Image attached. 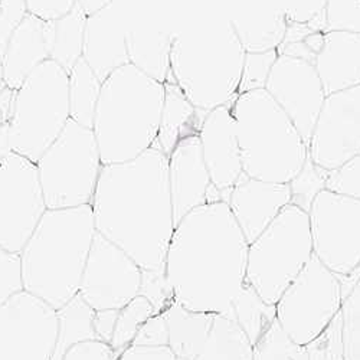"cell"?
<instances>
[{
    "instance_id": "1",
    "label": "cell",
    "mask_w": 360,
    "mask_h": 360,
    "mask_svg": "<svg viewBox=\"0 0 360 360\" xmlns=\"http://www.w3.org/2000/svg\"><path fill=\"white\" fill-rule=\"evenodd\" d=\"M91 207L100 235L141 269H165L176 226L169 158L156 144L133 160L103 165Z\"/></svg>"
},
{
    "instance_id": "2",
    "label": "cell",
    "mask_w": 360,
    "mask_h": 360,
    "mask_svg": "<svg viewBox=\"0 0 360 360\" xmlns=\"http://www.w3.org/2000/svg\"><path fill=\"white\" fill-rule=\"evenodd\" d=\"M248 248L226 202L195 207L176 225L166 255L174 302L233 319V300L247 280Z\"/></svg>"
},
{
    "instance_id": "3",
    "label": "cell",
    "mask_w": 360,
    "mask_h": 360,
    "mask_svg": "<svg viewBox=\"0 0 360 360\" xmlns=\"http://www.w3.org/2000/svg\"><path fill=\"white\" fill-rule=\"evenodd\" d=\"M91 205L48 209L20 252L23 288L55 310L79 292L96 235Z\"/></svg>"
},
{
    "instance_id": "4",
    "label": "cell",
    "mask_w": 360,
    "mask_h": 360,
    "mask_svg": "<svg viewBox=\"0 0 360 360\" xmlns=\"http://www.w3.org/2000/svg\"><path fill=\"white\" fill-rule=\"evenodd\" d=\"M163 103L165 84L131 64L103 81L93 122L103 165L133 160L155 146Z\"/></svg>"
},
{
    "instance_id": "5",
    "label": "cell",
    "mask_w": 360,
    "mask_h": 360,
    "mask_svg": "<svg viewBox=\"0 0 360 360\" xmlns=\"http://www.w3.org/2000/svg\"><path fill=\"white\" fill-rule=\"evenodd\" d=\"M245 55L231 22L196 26L173 35L169 79L209 112L238 97Z\"/></svg>"
},
{
    "instance_id": "6",
    "label": "cell",
    "mask_w": 360,
    "mask_h": 360,
    "mask_svg": "<svg viewBox=\"0 0 360 360\" xmlns=\"http://www.w3.org/2000/svg\"><path fill=\"white\" fill-rule=\"evenodd\" d=\"M244 173L265 182L290 184L303 169L309 147L266 89L239 94L231 103Z\"/></svg>"
},
{
    "instance_id": "7",
    "label": "cell",
    "mask_w": 360,
    "mask_h": 360,
    "mask_svg": "<svg viewBox=\"0 0 360 360\" xmlns=\"http://www.w3.org/2000/svg\"><path fill=\"white\" fill-rule=\"evenodd\" d=\"M70 120V74L48 59L15 89L9 124L12 152L38 163Z\"/></svg>"
},
{
    "instance_id": "8",
    "label": "cell",
    "mask_w": 360,
    "mask_h": 360,
    "mask_svg": "<svg viewBox=\"0 0 360 360\" xmlns=\"http://www.w3.org/2000/svg\"><path fill=\"white\" fill-rule=\"evenodd\" d=\"M313 257L309 212L290 203L248 248L247 281L268 304H277Z\"/></svg>"
},
{
    "instance_id": "9",
    "label": "cell",
    "mask_w": 360,
    "mask_h": 360,
    "mask_svg": "<svg viewBox=\"0 0 360 360\" xmlns=\"http://www.w3.org/2000/svg\"><path fill=\"white\" fill-rule=\"evenodd\" d=\"M37 166L48 209L91 205L103 169L93 129L70 120Z\"/></svg>"
},
{
    "instance_id": "10",
    "label": "cell",
    "mask_w": 360,
    "mask_h": 360,
    "mask_svg": "<svg viewBox=\"0 0 360 360\" xmlns=\"http://www.w3.org/2000/svg\"><path fill=\"white\" fill-rule=\"evenodd\" d=\"M342 303L339 277L313 254L276 304L277 320L295 343L307 346L333 321Z\"/></svg>"
},
{
    "instance_id": "11",
    "label": "cell",
    "mask_w": 360,
    "mask_h": 360,
    "mask_svg": "<svg viewBox=\"0 0 360 360\" xmlns=\"http://www.w3.org/2000/svg\"><path fill=\"white\" fill-rule=\"evenodd\" d=\"M313 254L345 277L360 268V200L321 191L309 211Z\"/></svg>"
},
{
    "instance_id": "12",
    "label": "cell",
    "mask_w": 360,
    "mask_h": 360,
    "mask_svg": "<svg viewBox=\"0 0 360 360\" xmlns=\"http://www.w3.org/2000/svg\"><path fill=\"white\" fill-rule=\"evenodd\" d=\"M46 211L37 163L11 152L0 165V248L20 254Z\"/></svg>"
},
{
    "instance_id": "13",
    "label": "cell",
    "mask_w": 360,
    "mask_h": 360,
    "mask_svg": "<svg viewBox=\"0 0 360 360\" xmlns=\"http://www.w3.org/2000/svg\"><path fill=\"white\" fill-rule=\"evenodd\" d=\"M58 339L56 310L20 291L0 307V360H52Z\"/></svg>"
},
{
    "instance_id": "14",
    "label": "cell",
    "mask_w": 360,
    "mask_h": 360,
    "mask_svg": "<svg viewBox=\"0 0 360 360\" xmlns=\"http://www.w3.org/2000/svg\"><path fill=\"white\" fill-rule=\"evenodd\" d=\"M141 268L122 248L96 232L79 295L94 311L122 310L140 294Z\"/></svg>"
},
{
    "instance_id": "15",
    "label": "cell",
    "mask_w": 360,
    "mask_h": 360,
    "mask_svg": "<svg viewBox=\"0 0 360 360\" xmlns=\"http://www.w3.org/2000/svg\"><path fill=\"white\" fill-rule=\"evenodd\" d=\"M360 155V85L326 96L309 144V156L332 172Z\"/></svg>"
},
{
    "instance_id": "16",
    "label": "cell",
    "mask_w": 360,
    "mask_h": 360,
    "mask_svg": "<svg viewBox=\"0 0 360 360\" xmlns=\"http://www.w3.org/2000/svg\"><path fill=\"white\" fill-rule=\"evenodd\" d=\"M265 89L290 117L309 147L326 100L314 64L280 55L266 79Z\"/></svg>"
},
{
    "instance_id": "17",
    "label": "cell",
    "mask_w": 360,
    "mask_h": 360,
    "mask_svg": "<svg viewBox=\"0 0 360 360\" xmlns=\"http://www.w3.org/2000/svg\"><path fill=\"white\" fill-rule=\"evenodd\" d=\"M199 140L212 185L221 191L222 200L228 203L232 188L244 173L231 104L206 114Z\"/></svg>"
},
{
    "instance_id": "18",
    "label": "cell",
    "mask_w": 360,
    "mask_h": 360,
    "mask_svg": "<svg viewBox=\"0 0 360 360\" xmlns=\"http://www.w3.org/2000/svg\"><path fill=\"white\" fill-rule=\"evenodd\" d=\"M129 29L124 0H112L105 8L86 16L82 58L101 81L129 64Z\"/></svg>"
},
{
    "instance_id": "19",
    "label": "cell",
    "mask_w": 360,
    "mask_h": 360,
    "mask_svg": "<svg viewBox=\"0 0 360 360\" xmlns=\"http://www.w3.org/2000/svg\"><path fill=\"white\" fill-rule=\"evenodd\" d=\"M290 203L288 184L265 182L245 173L238 179L228 198L231 212L248 244H252Z\"/></svg>"
},
{
    "instance_id": "20",
    "label": "cell",
    "mask_w": 360,
    "mask_h": 360,
    "mask_svg": "<svg viewBox=\"0 0 360 360\" xmlns=\"http://www.w3.org/2000/svg\"><path fill=\"white\" fill-rule=\"evenodd\" d=\"M169 186L174 226L195 207L206 203L212 180L198 134L180 140L169 155Z\"/></svg>"
},
{
    "instance_id": "21",
    "label": "cell",
    "mask_w": 360,
    "mask_h": 360,
    "mask_svg": "<svg viewBox=\"0 0 360 360\" xmlns=\"http://www.w3.org/2000/svg\"><path fill=\"white\" fill-rule=\"evenodd\" d=\"M48 59L45 22L26 13L9 37L2 53V68L6 86L15 91Z\"/></svg>"
},
{
    "instance_id": "22",
    "label": "cell",
    "mask_w": 360,
    "mask_h": 360,
    "mask_svg": "<svg viewBox=\"0 0 360 360\" xmlns=\"http://www.w3.org/2000/svg\"><path fill=\"white\" fill-rule=\"evenodd\" d=\"M314 67L326 96L360 85V34L326 32Z\"/></svg>"
},
{
    "instance_id": "23",
    "label": "cell",
    "mask_w": 360,
    "mask_h": 360,
    "mask_svg": "<svg viewBox=\"0 0 360 360\" xmlns=\"http://www.w3.org/2000/svg\"><path fill=\"white\" fill-rule=\"evenodd\" d=\"M206 111L196 108L172 79L165 82V103L156 146L169 158L176 144L189 136H199Z\"/></svg>"
},
{
    "instance_id": "24",
    "label": "cell",
    "mask_w": 360,
    "mask_h": 360,
    "mask_svg": "<svg viewBox=\"0 0 360 360\" xmlns=\"http://www.w3.org/2000/svg\"><path fill=\"white\" fill-rule=\"evenodd\" d=\"M173 35L153 26H134L127 34L129 64L162 84L170 77Z\"/></svg>"
},
{
    "instance_id": "25",
    "label": "cell",
    "mask_w": 360,
    "mask_h": 360,
    "mask_svg": "<svg viewBox=\"0 0 360 360\" xmlns=\"http://www.w3.org/2000/svg\"><path fill=\"white\" fill-rule=\"evenodd\" d=\"M162 314L169 328V347L176 360H196L211 333L215 314L192 311L176 302Z\"/></svg>"
},
{
    "instance_id": "26",
    "label": "cell",
    "mask_w": 360,
    "mask_h": 360,
    "mask_svg": "<svg viewBox=\"0 0 360 360\" xmlns=\"http://www.w3.org/2000/svg\"><path fill=\"white\" fill-rule=\"evenodd\" d=\"M86 13L77 5L68 15L45 22V39L49 59L68 72L82 58Z\"/></svg>"
},
{
    "instance_id": "27",
    "label": "cell",
    "mask_w": 360,
    "mask_h": 360,
    "mask_svg": "<svg viewBox=\"0 0 360 360\" xmlns=\"http://www.w3.org/2000/svg\"><path fill=\"white\" fill-rule=\"evenodd\" d=\"M247 53L278 49L285 38L287 19L284 11H269L229 20Z\"/></svg>"
},
{
    "instance_id": "28",
    "label": "cell",
    "mask_w": 360,
    "mask_h": 360,
    "mask_svg": "<svg viewBox=\"0 0 360 360\" xmlns=\"http://www.w3.org/2000/svg\"><path fill=\"white\" fill-rule=\"evenodd\" d=\"M196 360H254V346L233 319L215 314L211 333Z\"/></svg>"
},
{
    "instance_id": "29",
    "label": "cell",
    "mask_w": 360,
    "mask_h": 360,
    "mask_svg": "<svg viewBox=\"0 0 360 360\" xmlns=\"http://www.w3.org/2000/svg\"><path fill=\"white\" fill-rule=\"evenodd\" d=\"M94 313L79 292L56 310L58 339L52 360H63L67 350L77 343L97 339L93 326Z\"/></svg>"
},
{
    "instance_id": "30",
    "label": "cell",
    "mask_w": 360,
    "mask_h": 360,
    "mask_svg": "<svg viewBox=\"0 0 360 360\" xmlns=\"http://www.w3.org/2000/svg\"><path fill=\"white\" fill-rule=\"evenodd\" d=\"M70 74V108L71 120L93 129L94 114L100 98L103 81L81 58Z\"/></svg>"
},
{
    "instance_id": "31",
    "label": "cell",
    "mask_w": 360,
    "mask_h": 360,
    "mask_svg": "<svg viewBox=\"0 0 360 360\" xmlns=\"http://www.w3.org/2000/svg\"><path fill=\"white\" fill-rule=\"evenodd\" d=\"M232 307L235 321L243 328V332L247 335L252 346L277 320L276 304H268L264 302L247 280L241 291L235 297Z\"/></svg>"
},
{
    "instance_id": "32",
    "label": "cell",
    "mask_w": 360,
    "mask_h": 360,
    "mask_svg": "<svg viewBox=\"0 0 360 360\" xmlns=\"http://www.w3.org/2000/svg\"><path fill=\"white\" fill-rule=\"evenodd\" d=\"M153 314H156L153 304L140 294L120 310L114 335L110 343L117 357L131 346L141 326Z\"/></svg>"
},
{
    "instance_id": "33",
    "label": "cell",
    "mask_w": 360,
    "mask_h": 360,
    "mask_svg": "<svg viewBox=\"0 0 360 360\" xmlns=\"http://www.w3.org/2000/svg\"><path fill=\"white\" fill-rule=\"evenodd\" d=\"M254 360H310L306 346L295 343L276 320L254 345Z\"/></svg>"
},
{
    "instance_id": "34",
    "label": "cell",
    "mask_w": 360,
    "mask_h": 360,
    "mask_svg": "<svg viewBox=\"0 0 360 360\" xmlns=\"http://www.w3.org/2000/svg\"><path fill=\"white\" fill-rule=\"evenodd\" d=\"M328 172L314 165L309 156L303 169L288 184L291 191V203L309 212L316 196L326 189Z\"/></svg>"
},
{
    "instance_id": "35",
    "label": "cell",
    "mask_w": 360,
    "mask_h": 360,
    "mask_svg": "<svg viewBox=\"0 0 360 360\" xmlns=\"http://www.w3.org/2000/svg\"><path fill=\"white\" fill-rule=\"evenodd\" d=\"M340 314L345 360H360V278L343 298Z\"/></svg>"
},
{
    "instance_id": "36",
    "label": "cell",
    "mask_w": 360,
    "mask_h": 360,
    "mask_svg": "<svg viewBox=\"0 0 360 360\" xmlns=\"http://www.w3.org/2000/svg\"><path fill=\"white\" fill-rule=\"evenodd\" d=\"M278 51H268L261 53H247L241 82H239L238 96L255 91V89H265L266 79L271 74V70L278 59Z\"/></svg>"
},
{
    "instance_id": "37",
    "label": "cell",
    "mask_w": 360,
    "mask_h": 360,
    "mask_svg": "<svg viewBox=\"0 0 360 360\" xmlns=\"http://www.w3.org/2000/svg\"><path fill=\"white\" fill-rule=\"evenodd\" d=\"M326 32L360 34V0H327Z\"/></svg>"
},
{
    "instance_id": "38",
    "label": "cell",
    "mask_w": 360,
    "mask_h": 360,
    "mask_svg": "<svg viewBox=\"0 0 360 360\" xmlns=\"http://www.w3.org/2000/svg\"><path fill=\"white\" fill-rule=\"evenodd\" d=\"M310 360H345L340 311L324 332L307 346Z\"/></svg>"
},
{
    "instance_id": "39",
    "label": "cell",
    "mask_w": 360,
    "mask_h": 360,
    "mask_svg": "<svg viewBox=\"0 0 360 360\" xmlns=\"http://www.w3.org/2000/svg\"><path fill=\"white\" fill-rule=\"evenodd\" d=\"M140 295H144L153 304L158 314L163 313L174 302L172 287L166 277V268L159 271L141 269Z\"/></svg>"
},
{
    "instance_id": "40",
    "label": "cell",
    "mask_w": 360,
    "mask_h": 360,
    "mask_svg": "<svg viewBox=\"0 0 360 360\" xmlns=\"http://www.w3.org/2000/svg\"><path fill=\"white\" fill-rule=\"evenodd\" d=\"M326 189L360 200V155L352 158L340 167L328 172Z\"/></svg>"
},
{
    "instance_id": "41",
    "label": "cell",
    "mask_w": 360,
    "mask_h": 360,
    "mask_svg": "<svg viewBox=\"0 0 360 360\" xmlns=\"http://www.w3.org/2000/svg\"><path fill=\"white\" fill-rule=\"evenodd\" d=\"M23 290L20 254L0 248V307Z\"/></svg>"
},
{
    "instance_id": "42",
    "label": "cell",
    "mask_w": 360,
    "mask_h": 360,
    "mask_svg": "<svg viewBox=\"0 0 360 360\" xmlns=\"http://www.w3.org/2000/svg\"><path fill=\"white\" fill-rule=\"evenodd\" d=\"M77 5L78 0H25L26 13L44 22L56 20L68 15Z\"/></svg>"
},
{
    "instance_id": "43",
    "label": "cell",
    "mask_w": 360,
    "mask_h": 360,
    "mask_svg": "<svg viewBox=\"0 0 360 360\" xmlns=\"http://www.w3.org/2000/svg\"><path fill=\"white\" fill-rule=\"evenodd\" d=\"M136 346H169V328L165 316L153 314L139 330L133 343Z\"/></svg>"
},
{
    "instance_id": "44",
    "label": "cell",
    "mask_w": 360,
    "mask_h": 360,
    "mask_svg": "<svg viewBox=\"0 0 360 360\" xmlns=\"http://www.w3.org/2000/svg\"><path fill=\"white\" fill-rule=\"evenodd\" d=\"M117 356L108 343L101 340H85L67 350L63 360H115Z\"/></svg>"
},
{
    "instance_id": "45",
    "label": "cell",
    "mask_w": 360,
    "mask_h": 360,
    "mask_svg": "<svg viewBox=\"0 0 360 360\" xmlns=\"http://www.w3.org/2000/svg\"><path fill=\"white\" fill-rule=\"evenodd\" d=\"M15 91L6 88L0 96V165L12 152L11 140H9V124H11V112L13 103Z\"/></svg>"
},
{
    "instance_id": "46",
    "label": "cell",
    "mask_w": 360,
    "mask_h": 360,
    "mask_svg": "<svg viewBox=\"0 0 360 360\" xmlns=\"http://www.w3.org/2000/svg\"><path fill=\"white\" fill-rule=\"evenodd\" d=\"M115 360H176V356L169 346L131 345Z\"/></svg>"
},
{
    "instance_id": "47",
    "label": "cell",
    "mask_w": 360,
    "mask_h": 360,
    "mask_svg": "<svg viewBox=\"0 0 360 360\" xmlns=\"http://www.w3.org/2000/svg\"><path fill=\"white\" fill-rule=\"evenodd\" d=\"M120 310H98L94 313L93 326L97 340L111 343Z\"/></svg>"
},
{
    "instance_id": "48",
    "label": "cell",
    "mask_w": 360,
    "mask_h": 360,
    "mask_svg": "<svg viewBox=\"0 0 360 360\" xmlns=\"http://www.w3.org/2000/svg\"><path fill=\"white\" fill-rule=\"evenodd\" d=\"M278 55H285V56H291V58H297V59H303V61L311 63L314 64L316 56L306 45L304 42H292V44H283L278 49Z\"/></svg>"
},
{
    "instance_id": "49",
    "label": "cell",
    "mask_w": 360,
    "mask_h": 360,
    "mask_svg": "<svg viewBox=\"0 0 360 360\" xmlns=\"http://www.w3.org/2000/svg\"><path fill=\"white\" fill-rule=\"evenodd\" d=\"M313 31L306 25H300V23H291L287 22V32L283 44H292V42H302L307 35H310ZM281 44V45H283Z\"/></svg>"
},
{
    "instance_id": "50",
    "label": "cell",
    "mask_w": 360,
    "mask_h": 360,
    "mask_svg": "<svg viewBox=\"0 0 360 360\" xmlns=\"http://www.w3.org/2000/svg\"><path fill=\"white\" fill-rule=\"evenodd\" d=\"M324 32H311L304 38L303 42L314 55H319L324 46Z\"/></svg>"
},
{
    "instance_id": "51",
    "label": "cell",
    "mask_w": 360,
    "mask_h": 360,
    "mask_svg": "<svg viewBox=\"0 0 360 360\" xmlns=\"http://www.w3.org/2000/svg\"><path fill=\"white\" fill-rule=\"evenodd\" d=\"M112 0H78V5L86 15H93L97 11L110 5Z\"/></svg>"
},
{
    "instance_id": "52",
    "label": "cell",
    "mask_w": 360,
    "mask_h": 360,
    "mask_svg": "<svg viewBox=\"0 0 360 360\" xmlns=\"http://www.w3.org/2000/svg\"><path fill=\"white\" fill-rule=\"evenodd\" d=\"M8 86L5 84V78H4V68H2V58H0V96L5 91Z\"/></svg>"
}]
</instances>
